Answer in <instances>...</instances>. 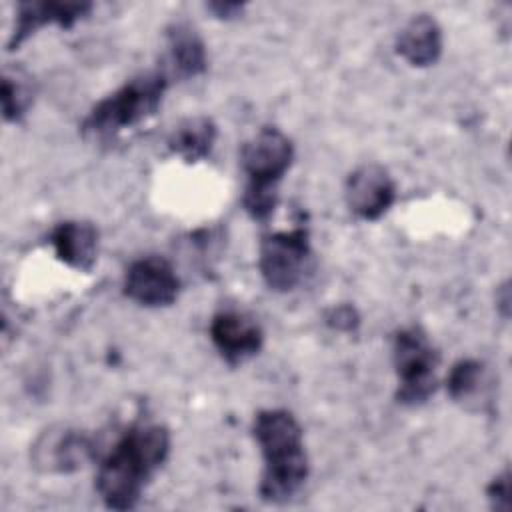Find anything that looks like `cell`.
<instances>
[{"mask_svg":"<svg viewBox=\"0 0 512 512\" xmlns=\"http://www.w3.org/2000/svg\"><path fill=\"white\" fill-rule=\"evenodd\" d=\"M170 454V432L156 422L132 424L100 460L96 492L110 510H132Z\"/></svg>","mask_w":512,"mask_h":512,"instance_id":"1","label":"cell"},{"mask_svg":"<svg viewBox=\"0 0 512 512\" xmlns=\"http://www.w3.org/2000/svg\"><path fill=\"white\" fill-rule=\"evenodd\" d=\"M252 436L264 458L260 498L270 504L288 502L310 474L300 422L286 408H264L252 420Z\"/></svg>","mask_w":512,"mask_h":512,"instance_id":"2","label":"cell"},{"mask_svg":"<svg viewBox=\"0 0 512 512\" xmlns=\"http://www.w3.org/2000/svg\"><path fill=\"white\" fill-rule=\"evenodd\" d=\"M294 160L292 140L276 126L260 128L242 144L240 166L246 174L242 206L252 220L266 222L278 206V182Z\"/></svg>","mask_w":512,"mask_h":512,"instance_id":"3","label":"cell"},{"mask_svg":"<svg viewBox=\"0 0 512 512\" xmlns=\"http://www.w3.org/2000/svg\"><path fill=\"white\" fill-rule=\"evenodd\" d=\"M168 76L158 68L126 80L112 94L98 100L82 120V134L94 140H110L152 118L168 90Z\"/></svg>","mask_w":512,"mask_h":512,"instance_id":"4","label":"cell"},{"mask_svg":"<svg viewBox=\"0 0 512 512\" xmlns=\"http://www.w3.org/2000/svg\"><path fill=\"white\" fill-rule=\"evenodd\" d=\"M392 362L398 378L396 400L404 406L424 404L438 386V350L424 328L412 324L394 332Z\"/></svg>","mask_w":512,"mask_h":512,"instance_id":"5","label":"cell"},{"mask_svg":"<svg viewBox=\"0 0 512 512\" xmlns=\"http://www.w3.org/2000/svg\"><path fill=\"white\" fill-rule=\"evenodd\" d=\"M314 256L306 226L276 230L260 240L258 270L264 284L274 292L296 290L312 272Z\"/></svg>","mask_w":512,"mask_h":512,"instance_id":"6","label":"cell"},{"mask_svg":"<svg viewBox=\"0 0 512 512\" xmlns=\"http://www.w3.org/2000/svg\"><path fill=\"white\" fill-rule=\"evenodd\" d=\"M122 292L140 306L166 308L178 300L180 278L164 256H142L126 268Z\"/></svg>","mask_w":512,"mask_h":512,"instance_id":"7","label":"cell"},{"mask_svg":"<svg viewBox=\"0 0 512 512\" xmlns=\"http://www.w3.org/2000/svg\"><path fill=\"white\" fill-rule=\"evenodd\" d=\"M344 198L354 216L366 222L382 218L396 200V184L390 172L376 164H362L350 172Z\"/></svg>","mask_w":512,"mask_h":512,"instance_id":"8","label":"cell"},{"mask_svg":"<svg viewBox=\"0 0 512 512\" xmlns=\"http://www.w3.org/2000/svg\"><path fill=\"white\" fill-rule=\"evenodd\" d=\"M210 340L218 354L238 366L254 358L264 344L262 326L248 314L238 310H220L210 320Z\"/></svg>","mask_w":512,"mask_h":512,"instance_id":"9","label":"cell"},{"mask_svg":"<svg viewBox=\"0 0 512 512\" xmlns=\"http://www.w3.org/2000/svg\"><path fill=\"white\" fill-rule=\"evenodd\" d=\"M94 454L92 440L82 430H46L32 448V462L42 472L70 474L80 470Z\"/></svg>","mask_w":512,"mask_h":512,"instance_id":"10","label":"cell"},{"mask_svg":"<svg viewBox=\"0 0 512 512\" xmlns=\"http://www.w3.org/2000/svg\"><path fill=\"white\" fill-rule=\"evenodd\" d=\"M92 10V2H20L16 10V22L8 38L6 50H16L22 46L38 28L46 24H56L60 28H72L78 20L86 18Z\"/></svg>","mask_w":512,"mask_h":512,"instance_id":"11","label":"cell"},{"mask_svg":"<svg viewBox=\"0 0 512 512\" xmlns=\"http://www.w3.org/2000/svg\"><path fill=\"white\" fill-rule=\"evenodd\" d=\"M208 68L206 44L186 22H174L166 28V56L160 68L168 80H190L204 74Z\"/></svg>","mask_w":512,"mask_h":512,"instance_id":"12","label":"cell"},{"mask_svg":"<svg viewBox=\"0 0 512 512\" xmlns=\"http://www.w3.org/2000/svg\"><path fill=\"white\" fill-rule=\"evenodd\" d=\"M48 242L54 248V254L66 266L90 272L98 258V228L86 220H64L58 222Z\"/></svg>","mask_w":512,"mask_h":512,"instance_id":"13","label":"cell"},{"mask_svg":"<svg viewBox=\"0 0 512 512\" xmlns=\"http://www.w3.org/2000/svg\"><path fill=\"white\" fill-rule=\"evenodd\" d=\"M442 28L430 14L412 16L396 38V52L414 68H428L442 56Z\"/></svg>","mask_w":512,"mask_h":512,"instance_id":"14","label":"cell"},{"mask_svg":"<svg viewBox=\"0 0 512 512\" xmlns=\"http://www.w3.org/2000/svg\"><path fill=\"white\" fill-rule=\"evenodd\" d=\"M218 138V126L210 116L198 114L182 120L168 136V150L194 164L210 156Z\"/></svg>","mask_w":512,"mask_h":512,"instance_id":"15","label":"cell"},{"mask_svg":"<svg viewBox=\"0 0 512 512\" xmlns=\"http://www.w3.org/2000/svg\"><path fill=\"white\" fill-rule=\"evenodd\" d=\"M34 82L28 74L16 70V74H10L8 70L2 76V116L6 122H20L26 112L30 110L34 102Z\"/></svg>","mask_w":512,"mask_h":512,"instance_id":"16","label":"cell"},{"mask_svg":"<svg viewBox=\"0 0 512 512\" xmlns=\"http://www.w3.org/2000/svg\"><path fill=\"white\" fill-rule=\"evenodd\" d=\"M484 380V364L476 358H460L446 376V392L454 402H466L478 394Z\"/></svg>","mask_w":512,"mask_h":512,"instance_id":"17","label":"cell"},{"mask_svg":"<svg viewBox=\"0 0 512 512\" xmlns=\"http://www.w3.org/2000/svg\"><path fill=\"white\" fill-rule=\"evenodd\" d=\"M512 476H510V468H504L500 474H496L488 488H486V496L490 500V506L494 510H510V492H512V484H510Z\"/></svg>","mask_w":512,"mask_h":512,"instance_id":"18","label":"cell"},{"mask_svg":"<svg viewBox=\"0 0 512 512\" xmlns=\"http://www.w3.org/2000/svg\"><path fill=\"white\" fill-rule=\"evenodd\" d=\"M324 322L332 328V330H338V332H354L360 324V316H358V310L352 306V304H338V306H332L326 316H324Z\"/></svg>","mask_w":512,"mask_h":512,"instance_id":"19","label":"cell"},{"mask_svg":"<svg viewBox=\"0 0 512 512\" xmlns=\"http://www.w3.org/2000/svg\"><path fill=\"white\" fill-rule=\"evenodd\" d=\"M246 4L244 2H210L206 4V10L212 12L220 20H234L242 16Z\"/></svg>","mask_w":512,"mask_h":512,"instance_id":"20","label":"cell"},{"mask_svg":"<svg viewBox=\"0 0 512 512\" xmlns=\"http://www.w3.org/2000/svg\"><path fill=\"white\" fill-rule=\"evenodd\" d=\"M496 306L500 308V314L504 318H508V312H510V288H508V282H504L496 290Z\"/></svg>","mask_w":512,"mask_h":512,"instance_id":"21","label":"cell"}]
</instances>
